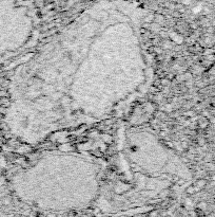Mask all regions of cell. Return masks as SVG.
Returning <instances> with one entry per match:
<instances>
[{
    "instance_id": "cell-1",
    "label": "cell",
    "mask_w": 215,
    "mask_h": 217,
    "mask_svg": "<svg viewBox=\"0 0 215 217\" xmlns=\"http://www.w3.org/2000/svg\"><path fill=\"white\" fill-rule=\"evenodd\" d=\"M136 2L105 0L65 24L14 76L11 132L36 145L56 132L122 115L143 96L153 65Z\"/></svg>"
},
{
    "instance_id": "cell-2",
    "label": "cell",
    "mask_w": 215,
    "mask_h": 217,
    "mask_svg": "<svg viewBox=\"0 0 215 217\" xmlns=\"http://www.w3.org/2000/svg\"><path fill=\"white\" fill-rule=\"evenodd\" d=\"M107 166L80 151H52L39 155L13 179L20 200L41 213L88 210L104 194Z\"/></svg>"
},
{
    "instance_id": "cell-3",
    "label": "cell",
    "mask_w": 215,
    "mask_h": 217,
    "mask_svg": "<svg viewBox=\"0 0 215 217\" xmlns=\"http://www.w3.org/2000/svg\"><path fill=\"white\" fill-rule=\"evenodd\" d=\"M117 179L101 199L107 210H148L183 186L190 172L148 129H126L116 153Z\"/></svg>"
}]
</instances>
